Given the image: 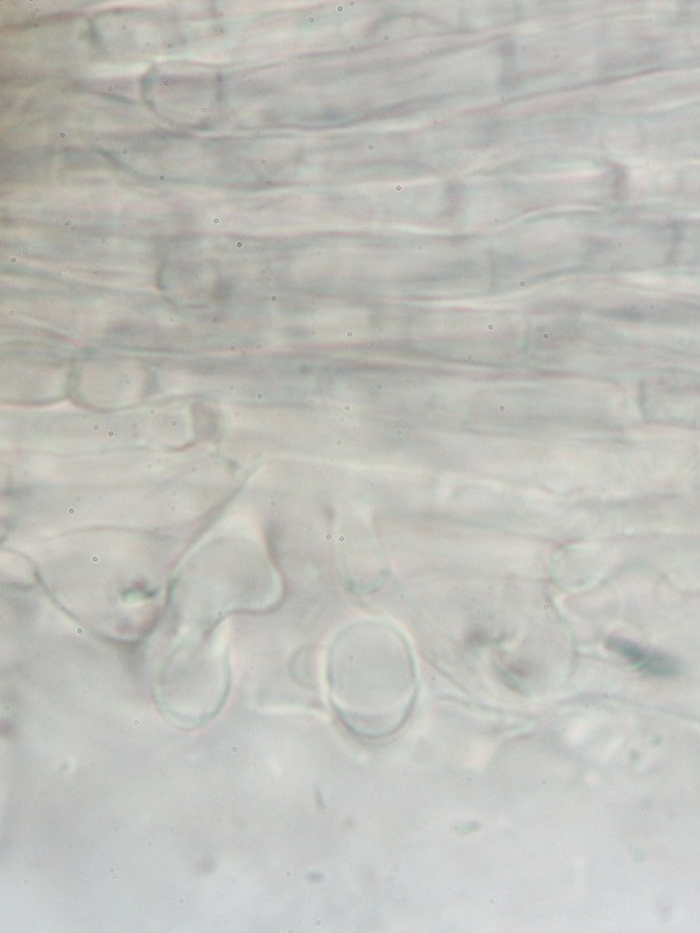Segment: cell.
Instances as JSON below:
<instances>
[{
    "label": "cell",
    "instance_id": "cell-1",
    "mask_svg": "<svg viewBox=\"0 0 700 933\" xmlns=\"http://www.w3.org/2000/svg\"><path fill=\"white\" fill-rule=\"evenodd\" d=\"M329 679L346 726L369 739L397 732L415 698L408 648L397 632L380 625H362L343 635Z\"/></svg>",
    "mask_w": 700,
    "mask_h": 933
},
{
    "label": "cell",
    "instance_id": "cell-2",
    "mask_svg": "<svg viewBox=\"0 0 700 933\" xmlns=\"http://www.w3.org/2000/svg\"><path fill=\"white\" fill-rule=\"evenodd\" d=\"M609 648L628 660L636 670L653 677H671L679 672L677 660L670 656L658 655L647 651L642 646L632 644L625 639L612 638L608 641Z\"/></svg>",
    "mask_w": 700,
    "mask_h": 933
}]
</instances>
